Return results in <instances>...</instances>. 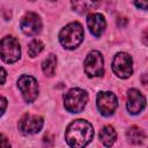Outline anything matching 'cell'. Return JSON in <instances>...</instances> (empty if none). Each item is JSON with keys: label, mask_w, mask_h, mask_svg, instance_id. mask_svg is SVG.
Returning a JSON list of instances; mask_svg holds the SVG:
<instances>
[{"label": "cell", "mask_w": 148, "mask_h": 148, "mask_svg": "<svg viewBox=\"0 0 148 148\" xmlns=\"http://www.w3.org/2000/svg\"><path fill=\"white\" fill-rule=\"evenodd\" d=\"M17 86L25 102L32 103L38 96V83L37 80L31 75H22L17 81Z\"/></svg>", "instance_id": "cell-7"}, {"label": "cell", "mask_w": 148, "mask_h": 148, "mask_svg": "<svg viewBox=\"0 0 148 148\" xmlns=\"http://www.w3.org/2000/svg\"><path fill=\"white\" fill-rule=\"evenodd\" d=\"M96 104H97L99 112L103 116L109 117L114 113V111L118 106V101H117V97L114 96V94H112L110 91H102L97 95Z\"/></svg>", "instance_id": "cell-9"}, {"label": "cell", "mask_w": 148, "mask_h": 148, "mask_svg": "<svg viewBox=\"0 0 148 148\" xmlns=\"http://www.w3.org/2000/svg\"><path fill=\"white\" fill-rule=\"evenodd\" d=\"M94 136L92 125L83 119H76L72 121L66 130L65 139L71 147H84L87 146Z\"/></svg>", "instance_id": "cell-1"}, {"label": "cell", "mask_w": 148, "mask_h": 148, "mask_svg": "<svg viewBox=\"0 0 148 148\" xmlns=\"http://www.w3.org/2000/svg\"><path fill=\"white\" fill-rule=\"evenodd\" d=\"M99 139H101V142L103 143V146L110 147L114 143V141L117 139V133L112 126L105 125L99 132Z\"/></svg>", "instance_id": "cell-14"}, {"label": "cell", "mask_w": 148, "mask_h": 148, "mask_svg": "<svg viewBox=\"0 0 148 148\" xmlns=\"http://www.w3.org/2000/svg\"><path fill=\"white\" fill-rule=\"evenodd\" d=\"M44 125V120L40 116L25 113L18 120V130L23 134H36Z\"/></svg>", "instance_id": "cell-8"}, {"label": "cell", "mask_w": 148, "mask_h": 148, "mask_svg": "<svg viewBox=\"0 0 148 148\" xmlns=\"http://www.w3.org/2000/svg\"><path fill=\"white\" fill-rule=\"evenodd\" d=\"M0 147H10L9 141L7 140V138L2 134H0Z\"/></svg>", "instance_id": "cell-20"}, {"label": "cell", "mask_w": 148, "mask_h": 148, "mask_svg": "<svg viewBox=\"0 0 148 148\" xmlns=\"http://www.w3.org/2000/svg\"><path fill=\"white\" fill-rule=\"evenodd\" d=\"M88 102V95L84 90L80 88H73L64 96L65 109L69 112H81Z\"/></svg>", "instance_id": "cell-3"}, {"label": "cell", "mask_w": 148, "mask_h": 148, "mask_svg": "<svg viewBox=\"0 0 148 148\" xmlns=\"http://www.w3.org/2000/svg\"><path fill=\"white\" fill-rule=\"evenodd\" d=\"M43 49H44V44H43L40 40H38V39H34V40L30 42V44H29L28 53H29V56H30L31 58H35V57H37V56L43 51Z\"/></svg>", "instance_id": "cell-17"}, {"label": "cell", "mask_w": 148, "mask_h": 148, "mask_svg": "<svg viewBox=\"0 0 148 148\" xmlns=\"http://www.w3.org/2000/svg\"><path fill=\"white\" fill-rule=\"evenodd\" d=\"M61 45L67 50L76 49L83 40V28L79 22L68 23L59 34Z\"/></svg>", "instance_id": "cell-2"}, {"label": "cell", "mask_w": 148, "mask_h": 148, "mask_svg": "<svg viewBox=\"0 0 148 148\" xmlns=\"http://www.w3.org/2000/svg\"><path fill=\"white\" fill-rule=\"evenodd\" d=\"M112 71L120 79H127L133 73V61L130 54L119 52L114 56L112 61Z\"/></svg>", "instance_id": "cell-5"}, {"label": "cell", "mask_w": 148, "mask_h": 148, "mask_svg": "<svg viewBox=\"0 0 148 148\" xmlns=\"http://www.w3.org/2000/svg\"><path fill=\"white\" fill-rule=\"evenodd\" d=\"M71 2L75 12L83 14L91 9L97 8L103 2V0H71Z\"/></svg>", "instance_id": "cell-13"}, {"label": "cell", "mask_w": 148, "mask_h": 148, "mask_svg": "<svg viewBox=\"0 0 148 148\" xmlns=\"http://www.w3.org/2000/svg\"><path fill=\"white\" fill-rule=\"evenodd\" d=\"M6 108H7V99H6L5 97L0 96V117L3 114Z\"/></svg>", "instance_id": "cell-19"}, {"label": "cell", "mask_w": 148, "mask_h": 148, "mask_svg": "<svg viewBox=\"0 0 148 148\" xmlns=\"http://www.w3.org/2000/svg\"><path fill=\"white\" fill-rule=\"evenodd\" d=\"M7 77V72L5 71V68L0 67V84H3Z\"/></svg>", "instance_id": "cell-21"}, {"label": "cell", "mask_w": 148, "mask_h": 148, "mask_svg": "<svg viewBox=\"0 0 148 148\" xmlns=\"http://www.w3.org/2000/svg\"><path fill=\"white\" fill-rule=\"evenodd\" d=\"M84 72L89 77H99L104 74V60L98 51L88 53L84 60Z\"/></svg>", "instance_id": "cell-6"}, {"label": "cell", "mask_w": 148, "mask_h": 148, "mask_svg": "<svg viewBox=\"0 0 148 148\" xmlns=\"http://www.w3.org/2000/svg\"><path fill=\"white\" fill-rule=\"evenodd\" d=\"M0 56L5 62L13 64L21 57V47L18 40L13 36H6L0 42Z\"/></svg>", "instance_id": "cell-4"}, {"label": "cell", "mask_w": 148, "mask_h": 148, "mask_svg": "<svg viewBox=\"0 0 148 148\" xmlns=\"http://www.w3.org/2000/svg\"><path fill=\"white\" fill-rule=\"evenodd\" d=\"M56 66H57V58L54 54H49L46 57V59L43 61L42 64V69L44 72V74L49 77H51L54 72H56Z\"/></svg>", "instance_id": "cell-16"}, {"label": "cell", "mask_w": 148, "mask_h": 148, "mask_svg": "<svg viewBox=\"0 0 148 148\" xmlns=\"http://www.w3.org/2000/svg\"><path fill=\"white\" fill-rule=\"evenodd\" d=\"M87 25H88L90 32L95 37H99L104 32V30H105L106 22H105V18H104V16L102 14L94 13V14L88 15V17H87Z\"/></svg>", "instance_id": "cell-12"}, {"label": "cell", "mask_w": 148, "mask_h": 148, "mask_svg": "<svg viewBox=\"0 0 148 148\" xmlns=\"http://www.w3.org/2000/svg\"><path fill=\"white\" fill-rule=\"evenodd\" d=\"M126 136H127L128 141L133 145H141L146 139V134H145L143 130L140 127H136V126L130 127L126 132Z\"/></svg>", "instance_id": "cell-15"}, {"label": "cell", "mask_w": 148, "mask_h": 148, "mask_svg": "<svg viewBox=\"0 0 148 148\" xmlns=\"http://www.w3.org/2000/svg\"><path fill=\"white\" fill-rule=\"evenodd\" d=\"M146 106L145 96L136 89H130L127 94V110L132 114L140 113Z\"/></svg>", "instance_id": "cell-11"}, {"label": "cell", "mask_w": 148, "mask_h": 148, "mask_svg": "<svg viewBox=\"0 0 148 148\" xmlns=\"http://www.w3.org/2000/svg\"><path fill=\"white\" fill-rule=\"evenodd\" d=\"M30 1H35V0H30Z\"/></svg>", "instance_id": "cell-22"}, {"label": "cell", "mask_w": 148, "mask_h": 148, "mask_svg": "<svg viewBox=\"0 0 148 148\" xmlns=\"http://www.w3.org/2000/svg\"><path fill=\"white\" fill-rule=\"evenodd\" d=\"M133 2H134V5H135L138 8H140V9L146 10V9L148 8V0H133Z\"/></svg>", "instance_id": "cell-18"}, {"label": "cell", "mask_w": 148, "mask_h": 148, "mask_svg": "<svg viewBox=\"0 0 148 148\" xmlns=\"http://www.w3.org/2000/svg\"><path fill=\"white\" fill-rule=\"evenodd\" d=\"M21 30L28 36H36L42 30V20L36 13H27L20 23Z\"/></svg>", "instance_id": "cell-10"}, {"label": "cell", "mask_w": 148, "mask_h": 148, "mask_svg": "<svg viewBox=\"0 0 148 148\" xmlns=\"http://www.w3.org/2000/svg\"><path fill=\"white\" fill-rule=\"evenodd\" d=\"M51 1H56V0H51Z\"/></svg>", "instance_id": "cell-23"}]
</instances>
